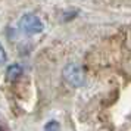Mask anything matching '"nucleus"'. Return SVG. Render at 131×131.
<instances>
[{
    "mask_svg": "<svg viewBox=\"0 0 131 131\" xmlns=\"http://www.w3.org/2000/svg\"><path fill=\"white\" fill-rule=\"evenodd\" d=\"M7 60V54H6V50H5V47L0 44V65H5Z\"/></svg>",
    "mask_w": 131,
    "mask_h": 131,
    "instance_id": "obj_5",
    "label": "nucleus"
},
{
    "mask_svg": "<svg viewBox=\"0 0 131 131\" xmlns=\"http://www.w3.org/2000/svg\"><path fill=\"white\" fill-rule=\"evenodd\" d=\"M22 75V66L18 65V63H13L6 69V80L7 81H16L19 77Z\"/></svg>",
    "mask_w": 131,
    "mask_h": 131,
    "instance_id": "obj_3",
    "label": "nucleus"
},
{
    "mask_svg": "<svg viewBox=\"0 0 131 131\" xmlns=\"http://www.w3.org/2000/svg\"><path fill=\"white\" fill-rule=\"evenodd\" d=\"M63 78L72 87H81L84 81H85V75H84L83 68L78 63H68L63 68Z\"/></svg>",
    "mask_w": 131,
    "mask_h": 131,
    "instance_id": "obj_1",
    "label": "nucleus"
},
{
    "mask_svg": "<svg viewBox=\"0 0 131 131\" xmlns=\"http://www.w3.org/2000/svg\"><path fill=\"white\" fill-rule=\"evenodd\" d=\"M44 131H59V122L54 121V119L49 121L47 124L44 125Z\"/></svg>",
    "mask_w": 131,
    "mask_h": 131,
    "instance_id": "obj_4",
    "label": "nucleus"
},
{
    "mask_svg": "<svg viewBox=\"0 0 131 131\" xmlns=\"http://www.w3.org/2000/svg\"><path fill=\"white\" fill-rule=\"evenodd\" d=\"M0 131H3V130H0Z\"/></svg>",
    "mask_w": 131,
    "mask_h": 131,
    "instance_id": "obj_6",
    "label": "nucleus"
},
{
    "mask_svg": "<svg viewBox=\"0 0 131 131\" xmlns=\"http://www.w3.org/2000/svg\"><path fill=\"white\" fill-rule=\"evenodd\" d=\"M19 27L27 34H40L44 30L43 21L37 15H34V13H27V15H24L21 18V21H19Z\"/></svg>",
    "mask_w": 131,
    "mask_h": 131,
    "instance_id": "obj_2",
    "label": "nucleus"
}]
</instances>
